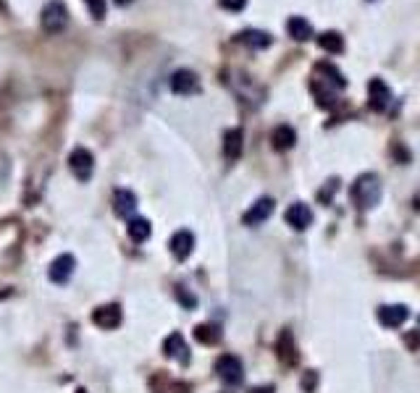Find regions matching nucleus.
I'll return each mask as SVG.
<instances>
[{
  "label": "nucleus",
  "mask_w": 420,
  "mask_h": 393,
  "mask_svg": "<svg viewBox=\"0 0 420 393\" xmlns=\"http://www.w3.org/2000/svg\"><path fill=\"white\" fill-rule=\"evenodd\" d=\"M237 40H240L242 45H247L250 50H265L271 48V42H274V37L268 35V32H263V29H244V32L237 35Z\"/></svg>",
  "instance_id": "a211bd4d"
},
{
  "label": "nucleus",
  "mask_w": 420,
  "mask_h": 393,
  "mask_svg": "<svg viewBox=\"0 0 420 393\" xmlns=\"http://www.w3.org/2000/svg\"><path fill=\"white\" fill-rule=\"evenodd\" d=\"M318 45L328 53V55H342L344 53V37L339 35V32H324V35L318 37Z\"/></svg>",
  "instance_id": "b1692460"
},
{
  "label": "nucleus",
  "mask_w": 420,
  "mask_h": 393,
  "mask_svg": "<svg viewBox=\"0 0 420 393\" xmlns=\"http://www.w3.org/2000/svg\"><path fill=\"white\" fill-rule=\"evenodd\" d=\"M242 150H244V134L242 129H228L224 134V157L228 163H237L242 157Z\"/></svg>",
  "instance_id": "f3484780"
},
{
  "label": "nucleus",
  "mask_w": 420,
  "mask_h": 393,
  "mask_svg": "<svg viewBox=\"0 0 420 393\" xmlns=\"http://www.w3.org/2000/svg\"><path fill=\"white\" fill-rule=\"evenodd\" d=\"M287 32L292 40H297V42H305V40H310L315 32H312V24L305 19V16H292L287 21Z\"/></svg>",
  "instance_id": "412c9836"
},
{
  "label": "nucleus",
  "mask_w": 420,
  "mask_h": 393,
  "mask_svg": "<svg viewBox=\"0 0 420 393\" xmlns=\"http://www.w3.org/2000/svg\"><path fill=\"white\" fill-rule=\"evenodd\" d=\"M405 346H408V349H412V351H415V349H420V333H418V331H412V333L405 335Z\"/></svg>",
  "instance_id": "c756f323"
},
{
  "label": "nucleus",
  "mask_w": 420,
  "mask_h": 393,
  "mask_svg": "<svg viewBox=\"0 0 420 393\" xmlns=\"http://www.w3.org/2000/svg\"><path fill=\"white\" fill-rule=\"evenodd\" d=\"M216 372L224 383L237 385V383H242V378H244V365H242V359L234 357V354H221V357L216 359Z\"/></svg>",
  "instance_id": "39448f33"
},
{
  "label": "nucleus",
  "mask_w": 420,
  "mask_h": 393,
  "mask_svg": "<svg viewBox=\"0 0 420 393\" xmlns=\"http://www.w3.org/2000/svg\"><path fill=\"white\" fill-rule=\"evenodd\" d=\"M410 317V310L405 304H384L378 307V322L384 328H402Z\"/></svg>",
  "instance_id": "9d476101"
},
{
  "label": "nucleus",
  "mask_w": 420,
  "mask_h": 393,
  "mask_svg": "<svg viewBox=\"0 0 420 393\" xmlns=\"http://www.w3.org/2000/svg\"><path fill=\"white\" fill-rule=\"evenodd\" d=\"M69 171H72L76 181H90L95 173V155L87 147H76L69 155Z\"/></svg>",
  "instance_id": "7ed1b4c3"
},
{
  "label": "nucleus",
  "mask_w": 420,
  "mask_h": 393,
  "mask_svg": "<svg viewBox=\"0 0 420 393\" xmlns=\"http://www.w3.org/2000/svg\"><path fill=\"white\" fill-rule=\"evenodd\" d=\"M113 210L121 218H132V213L137 210V194L132 189H116V194H113Z\"/></svg>",
  "instance_id": "6ab92c4d"
},
{
  "label": "nucleus",
  "mask_w": 420,
  "mask_h": 393,
  "mask_svg": "<svg viewBox=\"0 0 420 393\" xmlns=\"http://www.w3.org/2000/svg\"><path fill=\"white\" fill-rule=\"evenodd\" d=\"M153 393H190V385L181 381H174V378H168V375H156L153 381Z\"/></svg>",
  "instance_id": "4be33fe9"
},
{
  "label": "nucleus",
  "mask_w": 420,
  "mask_h": 393,
  "mask_svg": "<svg viewBox=\"0 0 420 393\" xmlns=\"http://www.w3.org/2000/svg\"><path fill=\"white\" fill-rule=\"evenodd\" d=\"M194 338L205 346H216L218 341H221V331H218V325H213V322H203V325L194 328Z\"/></svg>",
  "instance_id": "393cba45"
},
{
  "label": "nucleus",
  "mask_w": 420,
  "mask_h": 393,
  "mask_svg": "<svg viewBox=\"0 0 420 393\" xmlns=\"http://www.w3.org/2000/svg\"><path fill=\"white\" fill-rule=\"evenodd\" d=\"M287 223L294 231H305V228H310V223H312V210L308 207L305 202H294V204H289L287 207Z\"/></svg>",
  "instance_id": "4468645a"
},
{
  "label": "nucleus",
  "mask_w": 420,
  "mask_h": 393,
  "mask_svg": "<svg viewBox=\"0 0 420 393\" xmlns=\"http://www.w3.org/2000/svg\"><path fill=\"white\" fill-rule=\"evenodd\" d=\"M294 142H297V134H294V129H292V126H287V123L276 126V129H274V134H271V144H274V150H278V152H287V150H292V147H294Z\"/></svg>",
  "instance_id": "aec40b11"
},
{
  "label": "nucleus",
  "mask_w": 420,
  "mask_h": 393,
  "mask_svg": "<svg viewBox=\"0 0 420 393\" xmlns=\"http://www.w3.org/2000/svg\"><path fill=\"white\" fill-rule=\"evenodd\" d=\"M271 213H274V200L271 197H260L247 213L242 215V223L244 226H260V223H265L271 218Z\"/></svg>",
  "instance_id": "9b49d317"
},
{
  "label": "nucleus",
  "mask_w": 420,
  "mask_h": 393,
  "mask_svg": "<svg viewBox=\"0 0 420 393\" xmlns=\"http://www.w3.org/2000/svg\"><path fill=\"white\" fill-rule=\"evenodd\" d=\"M312 79H318V82H324L326 87H331V89H344L347 87V76L336 69L331 60H321V63H315V76Z\"/></svg>",
  "instance_id": "423d86ee"
},
{
  "label": "nucleus",
  "mask_w": 420,
  "mask_h": 393,
  "mask_svg": "<svg viewBox=\"0 0 420 393\" xmlns=\"http://www.w3.org/2000/svg\"><path fill=\"white\" fill-rule=\"evenodd\" d=\"M168 247H171V254L176 257V260H187L194 250V236L192 231H176L171 241H168Z\"/></svg>",
  "instance_id": "dca6fc26"
},
{
  "label": "nucleus",
  "mask_w": 420,
  "mask_h": 393,
  "mask_svg": "<svg viewBox=\"0 0 420 393\" xmlns=\"http://www.w3.org/2000/svg\"><path fill=\"white\" fill-rule=\"evenodd\" d=\"M74 268H76V260L74 254H60L56 260L50 262L48 275L53 283H69V278L74 275Z\"/></svg>",
  "instance_id": "1a4fd4ad"
},
{
  "label": "nucleus",
  "mask_w": 420,
  "mask_h": 393,
  "mask_svg": "<svg viewBox=\"0 0 420 393\" xmlns=\"http://www.w3.org/2000/svg\"><path fill=\"white\" fill-rule=\"evenodd\" d=\"M231 87L237 89V95L242 97V103H252V105H260V103H263L265 92L258 87V84L252 82L250 76H242L240 73V82L231 84Z\"/></svg>",
  "instance_id": "2eb2a0df"
},
{
  "label": "nucleus",
  "mask_w": 420,
  "mask_h": 393,
  "mask_svg": "<svg viewBox=\"0 0 420 393\" xmlns=\"http://www.w3.org/2000/svg\"><path fill=\"white\" fill-rule=\"evenodd\" d=\"M168 87H171V92L174 95H197L203 87H200V79H197V73L190 71V69H179V71L171 73V79H168Z\"/></svg>",
  "instance_id": "20e7f679"
},
{
  "label": "nucleus",
  "mask_w": 420,
  "mask_h": 393,
  "mask_svg": "<svg viewBox=\"0 0 420 393\" xmlns=\"http://www.w3.org/2000/svg\"><path fill=\"white\" fill-rule=\"evenodd\" d=\"M84 6L90 8V16H95L97 21L106 19V11H108V3H106V0H84Z\"/></svg>",
  "instance_id": "bb28decb"
},
{
  "label": "nucleus",
  "mask_w": 420,
  "mask_h": 393,
  "mask_svg": "<svg viewBox=\"0 0 420 393\" xmlns=\"http://www.w3.org/2000/svg\"><path fill=\"white\" fill-rule=\"evenodd\" d=\"M247 393H274V388H271V385H258V388H252V391Z\"/></svg>",
  "instance_id": "2f4dec72"
},
{
  "label": "nucleus",
  "mask_w": 420,
  "mask_h": 393,
  "mask_svg": "<svg viewBox=\"0 0 420 393\" xmlns=\"http://www.w3.org/2000/svg\"><path fill=\"white\" fill-rule=\"evenodd\" d=\"M315 381H318V375H315V372H308V375L302 378V388H305V391H312V388H315Z\"/></svg>",
  "instance_id": "7c9ffc66"
},
{
  "label": "nucleus",
  "mask_w": 420,
  "mask_h": 393,
  "mask_svg": "<svg viewBox=\"0 0 420 393\" xmlns=\"http://www.w3.org/2000/svg\"><path fill=\"white\" fill-rule=\"evenodd\" d=\"M328 184H331V186H326V189H321V194H318V200H321V202H326V200H331V197H334V194H336V189H339V181H336V179H331V181H328Z\"/></svg>",
  "instance_id": "c85d7f7f"
},
{
  "label": "nucleus",
  "mask_w": 420,
  "mask_h": 393,
  "mask_svg": "<svg viewBox=\"0 0 420 393\" xmlns=\"http://www.w3.org/2000/svg\"><path fill=\"white\" fill-rule=\"evenodd\" d=\"M116 3H119V6H126V3H132V0H116Z\"/></svg>",
  "instance_id": "473e14b6"
},
{
  "label": "nucleus",
  "mask_w": 420,
  "mask_h": 393,
  "mask_svg": "<svg viewBox=\"0 0 420 393\" xmlns=\"http://www.w3.org/2000/svg\"><path fill=\"white\" fill-rule=\"evenodd\" d=\"M310 89H312V95H315V100H318V105H321V107H334V105H336L334 89H331V87H326L324 82L312 79V82H310Z\"/></svg>",
  "instance_id": "a878e982"
},
{
  "label": "nucleus",
  "mask_w": 420,
  "mask_h": 393,
  "mask_svg": "<svg viewBox=\"0 0 420 393\" xmlns=\"http://www.w3.org/2000/svg\"><path fill=\"white\" fill-rule=\"evenodd\" d=\"M276 354H278V359H281V365H287V367H294V365H297L300 354H297V344H294L292 331H281V333H278Z\"/></svg>",
  "instance_id": "ddd939ff"
},
{
  "label": "nucleus",
  "mask_w": 420,
  "mask_h": 393,
  "mask_svg": "<svg viewBox=\"0 0 420 393\" xmlns=\"http://www.w3.org/2000/svg\"><path fill=\"white\" fill-rule=\"evenodd\" d=\"M381 191L384 189H381V181L376 173H362L352 184V200L358 202V207L368 210V207H376L381 202Z\"/></svg>",
  "instance_id": "f257e3e1"
},
{
  "label": "nucleus",
  "mask_w": 420,
  "mask_h": 393,
  "mask_svg": "<svg viewBox=\"0 0 420 393\" xmlns=\"http://www.w3.org/2000/svg\"><path fill=\"white\" fill-rule=\"evenodd\" d=\"M126 231H129V238H132V241L142 244V241H147V238H150V234H153V226H150V220H147V218H129V226H126Z\"/></svg>",
  "instance_id": "5701e85b"
},
{
  "label": "nucleus",
  "mask_w": 420,
  "mask_h": 393,
  "mask_svg": "<svg viewBox=\"0 0 420 393\" xmlns=\"http://www.w3.org/2000/svg\"><path fill=\"white\" fill-rule=\"evenodd\" d=\"M389 103H392V89H389V84L384 82V79H371L368 82V105H371V110H376V113H384L386 107H389Z\"/></svg>",
  "instance_id": "0eeeda50"
},
{
  "label": "nucleus",
  "mask_w": 420,
  "mask_h": 393,
  "mask_svg": "<svg viewBox=\"0 0 420 393\" xmlns=\"http://www.w3.org/2000/svg\"><path fill=\"white\" fill-rule=\"evenodd\" d=\"M163 354L168 359H174V362H179V365H187L190 362V346L184 341V335L181 333H171L163 341Z\"/></svg>",
  "instance_id": "f8f14e48"
},
{
  "label": "nucleus",
  "mask_w": 420,
  "mask_h": 393,
  "mask_svg": "<svg viewBox=\"0 0 420 393\" xmlns=\"http://www.w3.org/2000/svg\"><path fill=\"white\" fill-rule=\"evenodd\" d=\"M121 320H124V312H121L119 304H100L97 310H92V322L103 331H113L119 328Z\"/></svg>",
  "instance_id": "6e6552de"
},
{
  "label": "nucleus",
  "mask_w": 420,
  "mask_h": 393,
  "mask_svg": "<svg viewBox=\"0 0 420 393\" xmlns=\"http://www.w3.org/2000/svg\"><path fill=\"white\" fill-rule=\"evenodd\" d=\"M218 6L228 13H240L247 8V0H218Z\"/></svg>",
  "instance_id": "cd10ccee"
},
{
  "label": "nucleus",
  "mask_w": 420,
  "mask_h": 393,
  "mask_svg": "<svg viewBox=\"0 0 420 393\" xmlns=\"http://www.w3.org/2000/svg\"><path fill=\"white\" fill-rule=\"evenodd\" d=\"M42 29L48 35H60L66 24H69V8L60 3V0H48L45 8H42V19H40Z\"/></svg>",
  "instance_id": "f03ea898"
}]
</instances>
